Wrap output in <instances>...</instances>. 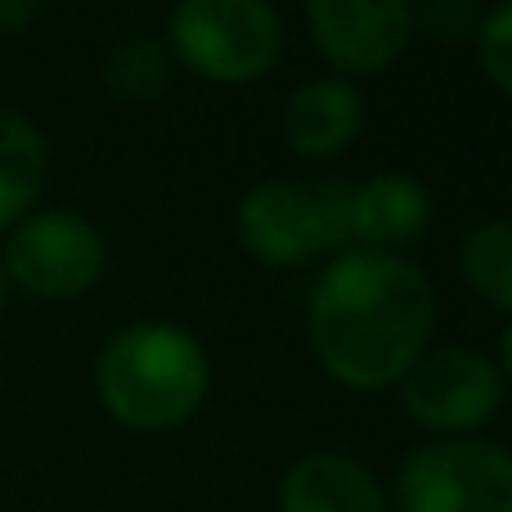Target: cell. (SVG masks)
Returning a JSON list of instances; mask_svg holds the SVG:
<instances>
[{"label": "cell", "mask_w": 512, "mask_h": 512, "mask_svg": "<svg viewBox=\"0 0 512 512\" xmlns=\"http://www.w3.org/2000/svg\"><path fill=\"white\" fill-rule=\"evenodd\" d=\"M279 512H387V495L364 463L319 450L283 472Z\"/></svg>", "instance_id": "cell-11"}, {"label": "cell", "mask_w": 512, "mask_h": 512, "mask_svg": "<svg viewBox=\"0 0 512 512\" xmlns=\"http://www.w3.org/2000/svg\"><path fill=\"white\" fill-rule=\"evenodd\" d=\"M41 0H0V36H18L36 23Z\"/></svg>", "instance_id": "cell-17"}, {"label": "cell", "mask_w": 512, "mask_h": 512, "mask_svg": "<svg viewBox=\"0 0 512 512\" xmlns=\"http://www.w3.org/2000/svg\"><path fill=\"white\" fill-rule=\"evenodd\" d=\"M459 274L486 306L512 315V221H481L459 239Z\"/></svg>", "instance_id": "cell-13"}, {"label": "cell", "mask_w": 512, "mask_h": 512, "mask_svg": "<svg viewBox=\"0 0 512 512\" xmlns=\"http://www.w3.org/2000/svg\"><path fill=\"white\" fill-rule=\"evenodd\" d=\"M171 72H176V59L167 45L153 36H131L108 54L104 86L117 104H153L171 86Z\"/></svg>", "instance_id": "cell-14"}, {"label": "cell", "mask_w": 512, "mask_h": 512, "mask_svg": "<svg viewBox=\"0 0 512 512\" xmlns=\"http://www.w3.org/2000/svg\"><path fill=\"white\" fill-rule=\"evenodd\" d=\"M396 387L405 414L441 441L472 436L504 405V378H499L495 360L459 342L427 346Z\"/></svg>", "instance_id": "cell-7"}, {"label": "cell", "mask_w": 512, "mask_h": 512, "mask_svg": "<svg viewBox=\"0 0 512 512\" xmlns=\"http://www.w3.org/2000/svg\"><path fill=\"white\" fill-rule=\"evenodd\" d=\"M364 126V95L351 77H310L283 104V135L301 158H337Z\"/></svg>", "instance_id": "cell-10"}, {"label": "cell", "mask_w": 512, "mask_h": 512, "mask_svg": "<svg viewBox=\"0 0 512 512\" xmlns=\"http://www.w3.org/2000/svg\"><path fill=\"white\" fill-rule=\"evenodd\" d=\"M351 243L369 252H405L432 225V194L405 171H378V176L351 185Z\"/></svg>", "instance_id": "cell-9"}, {"label": "cell", "mask_w": 512, "mask_h": 512, "mask_svg": "<svg viewBox=\"0 0 512 512\" xmlns=\"http://www.w3.org/2000/svg\"><path fill=\"white\" fill-rule=\"evenodd\" d=\"M499 378H504V387H512V324L504 328V337H499Z\"/></svg>", "instance_id": "cell-18"}, {"label": "cell", "mask_w": 512, "mask_h": 512, "mask_svg": "<svg viewBox=\"0 0 512 512\" xmlns=\"http://www.w3.org/2000/svg\"><path fill=\"white\" fill-rule=\"evenodd\" d=\"M351 185L342 180H261L234 207L239 243L261 265L297 270L351 248Z\"/></svg>", "instance_id": "cell-3"}, {"label": "cell", "mask_w": 512, "mask_h": 512, "mask_svg": "<svg viewBox=\"0 0 512 512\" xmlns=\"http://www.w3.org/2000/svg\"><path fill=\"white\" fill-rule=\"evenodd\" d=\"M50 171V144L23 113L0 104V230H14L36 207Z\"/></svg>", "instance_id": "cell-12"}, {"label": "cell", "mask_w": 512, "mask_h": 512, "mask_svg": "<svg viewBox=\"0 0 512 512\" xmlns=\"http://www.w3.org/2000/svg\"><path fill=\"white\" fill-rule=\"evenodd\" d=\"M481 27L477 0H414V32H427L432 41L459 45L472 41Z\"/></svg>", "instance_id": "cell-16"}, {"label": "cell", "mask_w": 512, "mask_h": 512, "mask_svg": "<svg viewBox=\"0 0 512 512\" xmlns=\"http://www.w3.org/2000/svg\"><path fill=\"white\" fill-rule=\"evenodd\" d=\"M301 9L333 77L387 72L414 41V0H301Z\"/></svg>", "instance_id": "cell-8"}, {"label": "cell", "mask_w": 512, "mask_h": 512, "mask_svg": "<svg viewBox=\"0 0 512 512\" xmlns=\"http://www.w3.org/2000/svg\"><path fill=\"white\" fill-rule=\"evenodd\" d=\"M436 333V288L405 252L346 248L306 297V342L351 391L396 387Z\"/></svg>", "instance_id": "cell-1"}, {"label": "cell", "mask_w": 512, "mask_h": 512, "mask_svg": "<svg viewBox=\"0 0 512 512\" xmlns=\"http://www.w3.org/2000/svg\"><path fill=\"white\" fill-rule=\"evenodd\" d=\"M5 279L41 301H72L104 279L108 243L77 212H27L5 239Z\"/></svg>", "instance_id": "cell-6"}, {"label": "cell", "mask_w": 512, "mask_h": 512, "mask_svg": "<svg viewBox=\"0 0 512 512\" xmlns=\"http://www.w3.org/2000/svg\"><path fill=\"white\" fill-rule=\"evenodd\" d=\"M167 50L216 86H248L279 63L283 18L270 0H176Z\"/></svg>", "instance_id": "cell-4"}, {"label": "cell", "mask_w": 512, "mask_h": 512, "mask_svg": "<svg viewBox=\"0 0 512 512\" xmlns=\"http://www.w3.org/2000/svg\"><path fill=\"white\" fill-rule=\"evenodd\" d=\"M400 512H512V454L495 441L454 436L405 454Z\"/></svg>", "instance_id": "cell-5"}, {"label": "cell", "mask_w": 512, "mask_h": 512, "mask_svg": "<svg viewBox=\"0 0 512 512\" xmlns=\"http://www.w3.org/2000/svg\"><path fill=\"white\" fill-rule=\"evenodd\" d=\"M99 405L131 432H171L203 409L212 360L189 328L167 319L126 324L95 360Z\"/></svg>", "instance_id": "cell-2"}, {"label": "cell", "mask_w": 512, "mask_h": 512, "mask_svg": "<svg viewBox=\"0 0 512 512\" xmlns=\"http://www.w3.org/2000/svg\"><path fill=\"white\" fill-rule=\"evenodd\" d=\"M5 297H9V279H5V265H0V310H5Z\"/></svg>", "instance_id": "cell-19"}, {"label": "cell", "mask_w": 512, "mask_h": 512, "mask_svg": "<svg viewBox=\"0 0 512 512\" xmlns=\"http://www.w3.org/2000/svg\"><path fill=\"white\" fill-rule=\"evenodd\" d=\"M472 41H477V59L490 86L512 99V0H499L495 9L481 14V27Z\"/></svg>", "instance_id": "cell-15"}]
</instances>
